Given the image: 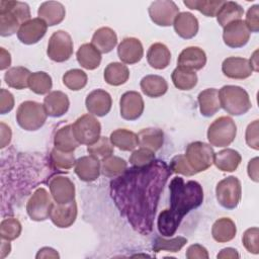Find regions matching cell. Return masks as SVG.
Here are the masks:
<instances>
[{
	"label": "cell",
	"mask_w": 259,
	"mask_h": 259,
	"mask_svg": "<svg viewBox=\"0 0 259 259\" xmlns=\"http://www.w3.org/2000/svg\"><path fill=\"white\" fill-rule=\"evenodd\" d=\"M172 171L161 160L132 167L110 182V195L120 214L141 235L153 231L158 201Z\"/></svg>",
	"instance_id": "1"
},
{
	"label": "cell",
	"mask_w": 259,
	"mask_h": 259,
	"mask_svg": "<svg viewBox=\"0 0 259 259\" xmlns=\"http://www.w3.org/2000/svg\"><path fill=\"white\" fill-rule=\"evenodd\" d=\"M170 207L159 213L157 226L164 237H172L183 218L192 209L197 208L203 201L201 185L193 180L185 182L183 178L174 177L169 185Z\"/></svg>",
	"instance_id": "2"
},
{
	"label": "cell",
	"mask_w": 259,
	"mask_h": 259,
	"mask_svg": "<svg viewBox=\"0 0 259 259\" xmlns=\"http://www.w3.org/2000/svg\"><path fill=\"white\" fill-rule=\"evenodd\" d=\"M30 18V9L27 3L14 0L0 1V34L10 36L18 31L19 27Z\"/></svg>",
	"instance_id": "3"
},
{
	"label": "cell",
	"mask_w": 259,
	"mask_h": 259,
	"mask_svg": "<svg viewBox=\"0 0 259 259\" xmlns=\"http://www.w3.org/2000/svg\"><path fill=\"white\" fill-rule=\"evenodd\" d=\"M221 107L231 115H242L251 108V100L245 89L235 85H225L219 91Z\"/></svg>",
	"instance_id": "4"
},
{
	"label": "cell",
	"mask_w": 259,
	"mask_h": 259,
	"mask_svg": "<svg viewBox=\"0 0 259 259\" xmlns=\"http://www.w3.org/2000/svg\"><path fill=\"white\" fill-rule=\"evenodd\" d=\"M47 111L44 104L27 100L22 102L16 111V121L25 131H37L47 120Z\"/></svg>",
	"instance_id": "5"
},
{
	"label": "cell",
	"mask_w": 259,
	"mask_h": 259,
	"mask_svg": "<svg viewBox=\"0 0 259 259\" xmlns=\"http://www.w3.org/2000/svg\"><path fill=\"white\" fill-rule=\"evenodd\" d=\"M237 135V126L233 118L221 116L208 126L207 140L211 146L227 147L232 144Z\"/></svg>",
	"instance_id": "6"
},
{
	"label": "cell",
	"mask_w": 259,
	"mask_h": 259,
	"mask_svg": "<svg viewBox=\"0 0 259 259\" xmlns=\"http://www.w3.org/2000/svg\"><path fill=\"white\" fill-rule=\"evenodd\" d=\"M184 156L191 169L197 174L205 171L213 164L214 152L208 144L197 141L187 146Z\"/></svg>",
	"instance_id": "7"
},
{
	"label": "cell",
	"mask_w": 259,
	"mask_h": 259,
	"mask_svg": "<svg viewBox=\"0 0 259 259\" xmlns=\"http://www.w3.org/2000/svg\"><path fill=\"white\" fill-rule=\"evenodd\" d=\"M215 195L219 203L223 207L228 209L236 208L242 195L240 180L235 176L224 178L217 184Z\"/></svg>",
	"instance_id": "8"
},
{
	"label": "cell",
	"mask_w": 259,
	"mask_h": 259,
	"mask_svg": "<svg viewBox=\"0 0 259 259\" xmlns=\"http://www.w3.org/2000/svg\"><path fill=\"white\" fill-rule=\"evenodd\" d=\"M72 130L79 144L90 146L100 138L101 125L93 115L84 114L75 120Z\"/></svg>",
	"instance_id": "9"
},
{
	"label": "cell",
	"mask_w": 259,
	"mask_h": 259,
	"mask_svg": "<svg viewBox=\"0 0 259 259\" xmlns=\"http://www.w3.org/2000/svg\"><path fill=\"white\" fill-rule=\"evenodd\" d=\"M47 54L52 61L57 63L69 60L73 54V40L71 35L64 30L55 31L49 39Z\"/></svg>",
	"instance_id": "10"
},
{
	"label": "cell",
	"mask_w": 259,
	"mask_h": 259,
	"mask_svg": "<svg viewBox=\"0 0 259 259\" xmlns=\"http://www.w3.org/2000/svg\"><path fill=\"white\" fill-rule=\"evenodd\" d=\"M54 202L49 192L45 188L39 187L28 199L26 203V211L32 221L41 222L50 218Z\"/></svg>",
	"instance_id": "11"
},
{
	"label": "cell",
	"mask_w": 259,
	"mask_h": 259,
	"mask_svg": "<svg viewBox=\"0 0 259 259\" xmlns=\"http://www.w3.org/2000/svg\"><path fill=\"white\" fill-rule=\"evenodd\" d=\"M151 20L159 26H170L179 13V8L171 0H158L151 3L148 9Z\"/></svg>",
	"instance_id": "12"
},
{
	"label": "cell",
	"mask_w": 259,
	"mask_h": 259,
	"mask_svg": "<svg viewBox=\"0 0 259 259\" xmlns=\"http://www.w3.org/2000/svg\"><path fill=\"white\" fill-rule=\"evenodd\" d=\"M50 192L56 203L66 204L75 200V185L66 176L57 175L49 182Z\"/></svg>",
	"instance_id": "13"
},
{
	"label": "cell",
	"mask_w": 259,
	"mask_h": 259,
	"mask_svg": "<svg viewBox=\"0 0 259 259\" xmlns=\"http://www.w3.org/2000/svg\"><path fill=\"white\" fill-rule=\"evenodd\" d=\"M249 38L250 31L242 19L231 22L224 27L223 39L230 48H242L249 41Z\"/></svg>",
	"instance_id": "14"
},
{
	"label": "cell",
	"mask_w": 259,
	"mask_h": 259,
	"mask_svg": "<svg viewBox=\"0 0 259 259\" xmlns=\"http://www.w3.org/2000/svg\"><path fill=\"white\" fill-rule=\"evenodd\" d=\"M120 116L125 120L138 119L144 111V100L137 91H127L123 93L119 100Z\"/></svg>",
	"instance_id": "15"
},
{
	"label": "cell",
	"mask_w": 259,
	"mask_h": 259,
	"mask_svg": "<svg viewBox=\"0 0 259 259\" xmlns=\"http://www.w3.org/2000/svg\"><path fill=\"white\" fill-rule=\"evenodd\" d=\"M47 23L36 17L24 22L17 31L18 39L24 45H33L39 41L47 32Z\"/></svg>",
	"instance_id": "16"
},
{
	"label": "cell",
	"mask_w": 259,
	"mask_h": 259,
	"mask_svg": "<svg viewBox=\"0 0 259 259\" xmlns=\"http://www.w3.org/2000/svg\"><path fill=\"white\" fill-rule=\"evenodd\" d=\"M85 105L89 113L96 116L106 115L112 105L111 96L108 92L102 89H96L90 92L85 100Z\"/></svg>",
	"instance_id": "17"
},
{
	"label": "cell",
	"mask_w": 259,
	"mask_h": 259,
	"mask_svg": "<svg viewBox=\"0 0 259 259\" xmlns=\"http://www.w3.org/2000/svg\"><path fill=\"white\" fill-rule=\"evenodd\" d=\"M206 64V55L204 51L198 47H188L184 49L177 59L179 68L188 71H198Z\"/></svg>",
	"instance_id": "18"
},
{
	"label": "cell",
	"mask_w": 259,
	"mask_h": 259,
	"mask_svg": "<svg viewBox=\"0 0 259 259\" xmlns=\"http://www.w3.org/2000/svg\"><path fill=\"white\" fill-rule=\"evenodd\" d=\"M222 72L231 79H246L252 75L253 69L248 59L240 57H230L224 60Z\"/></svg>",
	"instance_id": "19"
},
{
	"label": "cell",
	"mask_w": 259,
	"mask_h": 259,
	"mask_svg": "<svg viewBox=\"0 0 259 259\" xmlns=\"http://www.w3.org/2000/svg\"><path fill=\"white\" fill-rule=\"evenodd\" d=\"M74 166V171L77 176L86 182L96 180L101 172V162L92 155L79 158L76 160Z\"/></svg>",
	"instance_id": "20"
},
{
	"label": "cell",
	"mask_w": 259,
	"mask_h": 259,
	"mask_svg": "<svg viewBox=\"0 0 259 259\" xmlns=\"http://www.w3.org/2000/svg\"><path fill=\"white\" fill-rule=\"evenodd\" d=\"M76 218L77 203L75 200L66 204L54 203V206L50 213L51 221L55 226L59 228H69L74 224Z\"/></svg>",
	"instance_id": "21"
},
{
	"label": "cell",
	"mask_w": 259,
	"mask_h": 259,
	"mask_svg": "<svg viewBox=\"0 0 259 259\" xmlns=\"http://www.w3.org/2000/svg\"><path fill=\"white\" fill-rule=\"evenodd\" d=\"M117 55L122 63L128 65L136 64L143 58V45L136 37H125L117 47Z\"/></svg>",
	"instance_id": "22"
},
{
	"label": "cell",
	"mask_w": 259,
	"mask_h": 259,
	"mask_svg": "<svg viewBox=\"0 0 259 259\" xmlns=\"http://www.w3.org/2000/svg\"><path fill=\"white\" fill-rule=\"evenodd\" d=\"M70 106L68 96L62 91H52L44 99V107L47 114L52 117L64 115Z\"/></svg>",
	"instance_id": "23"
},
{
	"label": "cell",
	"mask_w": 259,
	"mask_h": 259,
	"mask_svg": "<svg viewBox=\"0 0 259 259\" xmlns=\"http://www.w3.org/2000/svg\"><path fill=\"white\" fill-rule=\"evenodd\" d=\"M38 18L42 19L48 26H54L61 23L66 16L64 5L57 1H47L40 4L37 10Z\"/></svg>",
	"instance_id": "24"
},
{
	"label": "cell",
	"mask_w": 259,
	"mask_h": 259,
	"mask_svg": "<svg viewBox=\"0 0 259 259\" xmlns=\"http://www.w3.org/2000/svg\"><path fill=\"white\" fill-rule=\"evenodd\" d=\"M176 33L185 39L192 38L198 31V20L190 12H179L173 22Z\"/></svg>",
	"instance_id": "25"
},
{
	"label": "cell",
	"mask_w": 259,
	"mask_h": 259,
	"mask_svg": "<svg viewBox=\"0 0 259 259\" xmlns=\"http://www.w3.org/2000/svg\"><path fill=\"white\" fill-rule=\"evenodd\" d=\"M197 100L199 104L200 113L205 117L212 116L221 108L219 91L215 88H207L201 91L198 94Z\"/></svg>",
	"instance_id": "26"
},
{
	"label": "cell",
	"mask_w": 259,
	"mask_h": 259,
	"mask_svg": "<svg viewBox=\"0 0 259 259\" xmlns=\"http://www.w3.org/2000/svg\"><path fill=\"white\" fill-rule=\"evenodd\" d=\"M147 61L152 68L162 70L169 66L171 53L164 44L155 42L148 50Z\"/></svg>",
	"instance_id": "27"
},
{
	"label": "cell",
	"mask_w": 259,
	"mask_h": 259,
	"mask_svg": "<svg viewBox=\"0 0 259 259\" xmlns=\"http://www.w3.org/2000/svg\"><path fill=\"white\" fill-rule=\"evenodd\" d=\"M117 44V35L115 31L109 27L98 28L91 39L93 45L100 53L107 54L111 52Z\"/></svg>",
	"instance_id": "28"
},
{
	"label": "cell",
	"mask_w": 259,
	"mask_h": 259,
	"mask_svg": "<svg viewBox=\"0 0 259 259\" xmlns=\"http://www.w3.org/2000/svg\"><path fill=\"white\" fill-rule=\"evenodd\" d=\"M242 157L240 153L234 149H225L219 153H214L213 163L217 168L223 172H233L240 165Z\"/></svg>",
	"instance_id": "29"
},
{
	"label": "cell",
	"mask_w": 259,
	"mask_h": 259,
	"mask_svg": "<svg viewBox=\"0 0 259 259\" xmlns=\"http://www.w3.org/2000/svg\"><path fill=\"white\" fill-rule=\"evenodd\" d=\"M76 57L80 66L87 70L98 68L101 62V53L91 44L82 45L78 49Z\"/></svg>",
	"instance_id": "30"
},
{
	"label": "cell",
	"mask_w": 259,
	"mask_h": 259,
	"mask_svg": "<svg viewBox=\"0 0 259 259\" xmlns=\"http://www.w3.org/2000/svg\"><path fill=\"white\" fill-rule=\"evenodd\" d=\"M141 89L144 94L149 97L157 98L164 95L168 90L166 80L159 75H147L140 83Z\"/></svg>",
	"instance_id": "31"
},
{
	"label": "cell",
	"mask_w": 259,
	"mask_h": 259,
	"mask_svg": "<svg viewBox=\"0 0 259 259\" xmlns=\"http://www.w3.org/2000/svg\"><path fill=\"white\" fill-rule=\"evenodd\" d=\"M111 144L121 151H133L139 146V137L132 131L117 128L110 134Z\"/></svg>",
	"instance_id": "32"
},
{
	"label": "cell",
	"mask_w": 259,
	"mask_h": 259,
	"mask_svg": "<svg viewBox=\"0 0 259 259\" xmlns=\"http://www.w3.org/2000/svg\"><path fill=\"white\" fill-rule=\"evenodd\" d=\"M236 233V225L229 218H221L217 220L211 228L212 238L219 243H226L233 240Z\"/></svg>",
	"instance_id": "33"
},
{
	"label": "cell",
	"mask_w": 259,
	"mask_h": 259,
	"mask_svg": "<svg viewBox=\"0 0 259 259\" xmlns=\"http://www.w3.org/2000/svg\"><path fill=\"white\" fill-rule=\"evenodd\" d=\"M244 14L243 7L234 1H225L217 13V20L222 27L231 22L240 20Z\"/></svg>",
	"instance_id": "34"
},
{
	"label": "cell",
	"mask_w": 259,
	"mask_h": 259,
	"mask_svg": "<svg viewBox=\"0 0 259 259\" xmlns=\"http://www.w3.org/2000/svg\"><path fill=\"white\" fill-rule=\"evenodd\" d=\"M139 145L142 148L156 152L161 149L164 142L163 131L157 127H148L142 130L139 134Z\"/></svg>",
	"instance_id": "35"
},
{
	"label": "cell",
	"mask_w": 259,
	"mask_h": 259,
	"mask_svg": "<svg viewBox=\"0 0 259 259\" xmlns=\"http://www.w3.org/2000/svg\"><path fill=\"white\" fill-rule=\"evenodd\" d=\"M55 148L63 152H74V150L80 145L76 140L72 124H67L59 128L54 137Z\"/></svg>",
	"instance_id": "36"
},
{
	"label": "cell",
	"mask_w": 259,
	"mask_h": 259,
	"mask_svg": "<svg viewBox=\"0 0 259 259\" xmlns=\"http://www.w3.org/2000/svg\"><path fill=\"white\" fill-rule=\"evenodd\" d=\"M103 77L107 84L119 86L128 80L130 71L125 65L118 62H113L106 66Z\"/></svg>",
	"instance_id": "37"
},
{
	"label": "cell",
	"mask_w": 259,
	"mask_h": 259,
	"mask_svg": "<svg viewBox=\"0 0 259 259\" xmlns=\"http://www.w3.org/2000/svg\"><path fill=\"white\" fill-rule=\"evenodd\" d=\"M30 71L27 68L17 66L8 69L4 75L5 83L14 89H24L28 87V79L30 76Z\"/></svg>",
	"instance_id": "38"
},
{
	"label": "cell",
	"mask_w": 259,
	"mask_h": 259,
	"mask_svg": "<svg viewBox=\"0 0 259 259\" xmlns=\"http://www.w3.org/2000/svg\"><path fill=\"white\" fill-rule=\"evenodd\" d=\"M174 86L180 90H191L197 84V75L193 71L175 68L171 75Z\"/></svg>",
	"instance_id": "39"
},
{
	"label": "cell",
	"mask_w": 259,
	"mask_h": 259,
	"mask_svg": "<svg viewBox=\"0 0 259 259\" xmlns=\"http://www.w3.org/2000/svg\"><path fill=\"white\" fill-rule=\"evenodd\" d=\"M127 169L126 162L117 156H108L101 160V173L109 178L121 175Z\"/></svg>",
	"instance_id": "40"
},
{
	"label": "cell",
	"mask_w": 259,
	"mask_h": 259,
	"mask_svg": "<svg viewBox=\"0 0 259 259\" xmlns=\"http://www.w3.org/2000/svg\"><path fill=\"white\" fill-rule=\"evenodd\" d=\"M53 86L51 76L42 71L31 73L28 79V87L35 94H47L51 91Z\"/></svg>",
	"instance_id": "41"
},
{
	"label": "cell",
	"mask_w": 259,
	"mask_h": 259,
	"mask_svg": "<svg viewBox=\"0 0 259 259\" xmlns=\"http://www.w3.org/2000/svg\"><path fill=\"white\" fill-rule=\"evenodd\" d=\"M224 0H185L184 5L192 10H197L207 17L217 15L220 7L223 5Z\"/></svg>",
	"instance_id": "42"
},
{
	"label": "cell",
	"mask_w": 259,
	"mask_h": 259,
	"mask_svg": "<svg viewBox=\"0 0 259 259\" xmlns=\"http://www.w3.org/2000/svg\"><path fill=\"white\" fill-rule=\"evenodd\" d=\"M187 243V239L178 236L172 239H165L162 237H156L153 241L152 249L155 253L160 251H168V252H178L182 249V247Z\"/></svg>",
	"instance_id": "43"
},
{
	"label": "cell",
	"mask_w": 259,
	"mask_h": 259,
	"mask_svg": "<svg viewBox=\"0 0 259 259\" xmlns=\"http://www.w3.org/2000/svg\"><path fill=\"white\" fill-rule=\"evenodd\" d=\"M87 80L86 73L80 69L69 70L63 75L64 85L73 91H78L84 88L87 84Z\"/></svg>",
	"instance_id": "44"
},
{
	"label": "cell",
	"mask_w": 259,
	"mask_h": 259,
	"mask_svg": "<svg viewBox=\"0 0 259 259\" xmlns=\"http://www.w3.org/2000/svg\"><path fill=\"white\" fill-rule=\"evenodd\" d=\"M74 152H63L54 147L51 152V163L57 169L68 170L75 165Z\"/></svg>",
	"instance_id": "45"
},
{
	"label": "cell",
	"mask_w": 259,
	"mask_h": 259,
	"mask_svg": "<svg viewBox=\"0 0 259 259\" xmlns=\"http://www.w3.org/2000/svg\"><path fill=\"white\" fill-rule=\"evenodd\" d=\"M21 234V224L17 219L7 218L0 224V236L2 240L12 241Z\"/></svg>",
	"instance_id": "46"
},
{
	"label": "cell",
	"mask_w": 259,
	"mask_h": 259,
	"mask_svg": "<svg viewBox=\"0 0 259 259\" xmlns=\"http://www.w3.org/2000/svg\"><path fill=\"white\" fill-rule=\"evenodd\" d=\"M87 152L90 155L102 160L113 154V145L108 138L100 137L94 144L87 147Z\"/></svg>",
	"instance_id": "47"
},
{
	"label": "cell",
	"mask_w": 259,
	"mask_h": 259,
	"mask_svg": "<svg viewBox=\"0 0 259 259\" xmlns=\"http://www.w3.org/2000/svg\"><path fill=\"white\" fill-rule=\"evenodd\" d=\"M154 153L155 152L149 149L141 147L140 149L133 151L130 157V163L135 167H145L155 160Z\"/></svg>",
	"instance_id": "48"
},
{
	"label": "cell",
	"mask_w": 259,
	"mask_h": 259,
	"mask_svg": "<svg viewBox=\"0 0 259 259\" xmlns=\"http://www.w3.org/2000/svg\"><path fill=\"white\" fill-rule=\"evenodd\" d=\"M259 230L257 227L250 228L245 231L242 237V242L246 250L253 254L259 253V243H258Z\"/></svg>",
	"instance_id": "49"
},
{
	"label": "cell",
	"mask_w": 259,
	"mask_h": 259,
	"mask_svg": "<svg viewBox=\"0 0 259 259\" xmlns=\"http://www.w3.org/2000/svg\"><path fill=\"white\" fill-rule=\"evenodd\" d=\"M169 168L172 172L177 174H182L185 176H192L195 174V172L191 169V167L187 163L184 155L174 156L170 162Z\"/></svg>",
	"instance_id": "50"
},
{
	"label": "cell",
	"mask_w": 259,
	"mask_h": 259,
	"mask_svg": "<svg viewBox=\"0 0 259 259\" xmlns=\"http://www.w3.org/2000/svg\"><path fill=\"white\" fill-rule=\"evenodd\" d=\"M245 24L250 32H258L259 30V5L251 6L246 14Z\"/></svg>",
	"instance_id": "51"
},
{
	"label": "cell",
	"mask_w": 259,
	"mask_h": 259,
	"mask_svg": "<svg viewBox=\"0 0 259 259\" xmlns=\"http://www.w3.org/2000/svg\"><path fill=\"white\" fill-rule=\"evenodd\" d=\"M258 119L254 120L253 122H251L246 130V143L247 145L254 149V150H258L259 149V141H258Z\"/></svg>",
	"instance_id": "52"
},
{
	"label": "cell",
	"mask_w": 259,
	"mask_h": 259,
	"mask_svg": "<svg viewBox=\"0 0 259 259\" xmlns=\"http://www.w3.org/2000/svg\"><path fill=\"white\" fill-rule=\"evenodd\" d=\"M14 107V97L6 89L0 90V113L5 114Z\"/></svg>",
	"instance_id": "53"
},
{
	"label": "cell",
	"mask_w": 259,
	"mask_h": 259,
	"mask_svg": "<svg viewBox=\"0 0 259 259\" xmlns=\"http://www.w3.org/2000/svg\"><path fill=\"white\" fill-rule=\"evenodd\" d=\"M185 255H186V258L188 259H196V258L207 259L208 258L207 250L199 244H194L189 246Z\"/></svg>",
	"instance_id": "54"
},
{
	"label": "cell",
	"mask_w": 259,
	"mask_h": 259,
	"mask_svg": "<svg viewBox=\"0 0 259 259\" xmlns=\"http://www.w3.org/2000/svg\"><path fill=\"white\" fill-rule=\"evenodd\" d=\"M258 157H255L253 158L252 160L249 161L248 163V175L249 177L255 181V182H258Z\"/></svg>",
	"instance_id": "55"
},
{
	"label": "cell",
	"mask_w": 259,
	"mask_h": 259,
	"mask_svg": "<svg viewBox=\"0 0 259 259\" xmlns=\"http://www.w3.org/2000/svg\"><path fill=\"white\" fill-rule=\"evenodd\" d=\"M11 140V130L5 123L1 122V148L6 147Z\"/></svg>",
	"instance_id": "56"
},
{
	"label": "cell",
	"mask_w": 259,
	"mask_h": 259,
	"mask_svg": "<svg viewBox=\"0 0 259 259\" xmlns=\"http://www.w3.org/2000/svg\"><path fill=\"white\" fill-rule=\"evenodd\" d=\"M35 257L37 259H39V258H59L60 256L55 249L50 248V247H44V248L39 249V251L37 252Z\"/></svg>",
	"instance_id": "57"
},
{
	"label": "cell",
	"mask_w": 259,
	"mask_h": 259,
	"mask_svg": "<svg viewBox=\"0 0 259 259\" xmlns=\"http://www.w3.org/2000/svg\"><path fill=\"white\" fill-rule=\"evenodd\" d=\"M11 65V57L9 52L4 48L0 49V70H5Z\"/></svg>",
	"instance_id": "58"
},
{
	"label": "cell",
	"mask_w": 259,
	"mask_h": 259,
	"mask_svg": "<svg viewBox=\"0 0 259 259\" xmlns=\"http://www.w3.org/2000/svg\"><path fill=\"white\" fill-rule=\"evenodd\" d=\"M217 257L220 259H226V258L227 259L228 258L235 259V258H239L240 255L237 252V250L234 248H225V249L221 250V252L217 255Z\"/></svg>",
	"instance_id": "59"
},
{
	"label": "cell",
	"mask_w": 259,
	"mask_h": 259,
	"mask_svg": "<svg viewBox=\"0 0 259 259\" xmlns=\"http://www.w3.org/2000/svg\"><path fill=\"white\" fill-rule=\"evenodd\" d=\"M257 55H258V51L256 50V51L254 52V54L252 55L251 59L249 60V62H250V65H251V67H252L253 71H256V72L259 70V69H258V61H257L258 57H257Z\"/></svg>",
	"instance_id": "60"
}]
</instances>
